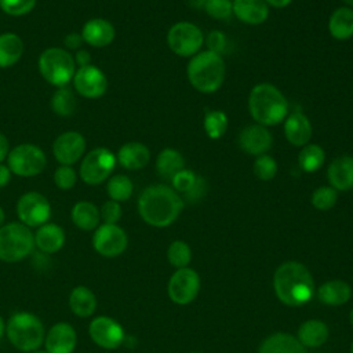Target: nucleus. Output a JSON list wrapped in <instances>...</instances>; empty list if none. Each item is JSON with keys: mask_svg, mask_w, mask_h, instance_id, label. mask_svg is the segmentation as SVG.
I'll list each match as a JSON object with an SVG mask.
<instances>
[{"mask_svg": "<svg viewBox=\"0 0 353 353\" xmlns=\"http://www.w3.org/2000/svg\"><path fill=\"white\" fill-rule=\"evenodd\" d=\"M199 291L200 276L189 266L176 269V272L168 280L167 292L170 299L176 305H188L193 302Z\"/></svg>", "mask_w": 353, "mask_h": 353, "instance_id": "obj_13", "label": "nucleus"}, {"mask_svg": "<svg viewBox=\"0 0 353 353\" xmlns=\"http://www.w3.org/2000/svg\"><path fill=\"white\" fill-rule=\"evenodd\" d=\"M83 43H84V41H83L81 34H80V33H74V32L66 34L65 39H63V44H65V47L69 48V50H76V51H77V48H80Z\"/></svg>", "mask_w": 353, "mask_h": 353, "instance_id": "obj_47", "label": "nucleus"}, {"mask_svg": "<svg viewBox=\"0 0 353 353\" xmlns=\"http://www.w3.org/2000/svg\"><path fill=\"white\" fill-rule=\"evenodd\" d=\"M277 161L274 160V157H272L270 154H261V156H256L255 161H254V165H252V171H254V175L259 179V181H270L276 176L277 174Z\"/></svg>", "mask_w": 353, "mask_h": 353, "instance_id": "obj_38", "label": "nucleus"}, {"mask_svg": "<svg viewBox=\"0 0 353 353\" xmlns=\"http://www.w3.org/2000/svg\"><path fill=\"white\" fill-rule=\"evenodd\" d=\"M43 345L47 353H73L77 346V332L66 321L55 323L46 332Z\"/></svg>", "mask_w": 353, "mask_h": 353, "instance_id": "obj_18", "label": "nucleus"}, {"mask_svg": "<svg viewBox=\"0 0 353 353\" xmlns=\"http://www.w3.org/2000/svg\"><path fill=\"white\" fill-rule=\"evenodd\" d=\"M207 192V183H205V179L200 175H197L196 178V182L193 183V186L185 193V197L189 200V201H197L200 200Z\"/></svg>", "mask_w": 353, "mask_h": 353, "instance_id": "obj_46", "label": "nucleus"}, {"mask_svg": "<svg viewBox=\"0 0 353 353\" xmlns=\"http://www.w3.org/2000/svg\"><path fill=\"white\" fill-rule=\"evenodd\" d=\"M328 32L339 41L353 37V8L346 6L338 7L328 18Z\"/></svg>", "mask_w": 353, "mask_h": 353, "instance_id": "obj_28", "label": "nucleus"}, {"mask_svg": "<svg viewBox=\"0 0 353 353\" xmlns=\"http://www.w3.org/2000/svg\"><path fill=\"white\" fill-rule=\"evenodd\" d=\"M127 245V233L117 223H102L94 230L92 247L101 256L116 258L125 251Z\"/></svg>", "mask_w": 353, "mask_h": 353, "instance_id": "obj_12", "label": "nucleus"}, {"mask_svg": "<svg viewBox=\"0 0 353 353\" xmlns=\"http://www.w3.org/2000/svg\"><path fill=\"white\" fill-rule=\"evenodd\" d=\"M193 353H197V352H193Z\"/></svg>", "mask_w": 353, "mask_h": 353, "instance_id": "obj_59", "label": "nucleus"}, {"mask_svg": "<svg viewBox=\"0 0 353 353\" xmlns=\"http://www.w3.org/2000/svg\"><path fill=\"white\" fill-rule=\"evenodd\" d=\"M17 215L25 226L39 228L47 223L51 216L50 201L39 192H28L18 199Z\"/></svg>", "mask_w": 353, "mask_h": 353, "instance_id": "obj_11", "label": "nucleus"}, {"mask_svg": "<svg viewBox=\"0 0 353 353\" xmlns=\"http://www.w3.org/2000/svg\"><path fill=\"white\" fill-rule=\"evenodd\" d=\"M204 34L201 29L188 21L174 23L167 32L168 48L183 58H192L201 51L204 44Z\"/></svg>", "mask_w": 353, "mask_h": 353, "instance_id": "obj_8", "label": "nucleus"}, {"mask_svg": "<svg viewBox=\"0 0 353 353\" xmlns=\"http://www.w3.org/2000/svg\"><path fill=\"white\" fill-rule=\"evenodd\" d=\"M73 58H74L76 65H79V68H83V66L90 65V61H91L90 52L85 51V50H77Z\"/></svg>", "mask_w": 353, "mask_h": 353, "instance_id": "obj_48", "label": "nucleus"}, {"mask_svg": "<svg viewBox=\"0 0 353 353\" xmlns=\"http://www.w3.org/2000/svg\"><path fill=\"white\" fill-rule=\"evenodd\" d=\"M70 218L76 228L84 232H90V230H95L99 226L101 214H99V208L94 203L81 200L72 207Z\"/></svg>", "mask_w": 353, "mask_h": 353, "instance_id": "obj_30", "label": "nucleus"}, {"mask_svg": "<svg viewBox=\"0 0 353 353\" xmlns=\"http://www.w3.org/2000/svg\"><path fill=\"white\" fill-rule=\"evenodd\" d=\"M46 328L39 316L30 312H17L6 323L10 343L23 353H30L44 343Z\"/></svg>", "mask_w": 353, "mask_h": 353, "instance_id": "obj_5", "label": "nucleus"}, {"mask_svg": "<svg viewBox=\"0 0 353 353\" xmlns=\"http://www.w3.org/2000/svg\"><path fill=\"white\" fill-rule=\"evenodd\" d=\"M39 72L43 79L55 87H65L73 80L76 62L73 55L59 47H50L39 57Z\"/></svg>", "mask_w": 353, "mask_h": 353, "instance_id": "obj_7", "label": "nucleus"}, {"mask_svg": "<svg viewBox=\"0 0 353 353\" xmlns=\"http://www.w3.org/2000/svg\"><path fill=\"white\" fill-rule=\"evenodd\" d=\"M327 178L336 192L353 189V156L343 154L334 159L327 168Z\"/></svg>", "mask_w": 353, "mask_h": 353, "instance_id": "obj_20", "label": "nucleus"}, {"mask_svg": "<svg viewBox=\"0 0 353 353\" xmlns=\"http://www.w3.org/2000/svg\"><path fill=\"white\" fill-rule=\"evenodd\" d=\"M338 200V192L332 186H320L317 188L310 197V203L314 208L320 211L331 210Z\"/></svg>", "mask_w": 353, "mask_h": 353, "instance_id": "obj_39", "label": "nucleus"}, {"mask_svg": "<svg viewBox=\"0 0 353 353\" xmlns=\"http://www.w3.org/2000/svg\"><path fill=\"white\" fill-rule=\"evenodd\" d=\"M34 247V234L23 223L10 222L0 228V261L19 262L29 256Z\"/></svg>", "mask_w": 353, "mask_h": 353, "instance_id": "obj_6", "label": "nucleus"}, {"mask_svg": "<svg viewBox=\"0 0 353 353\" xmlns=\"http://www.w3.org/2000/svg\"><path fill=\"white\" fill-rule=\"evenodd\" d=\"M116 161V156L108 148H95L81 160L80 178L87 185H99L109 179Z\"/></svg>", "mask_w": 353, "mask_h": 353, "instance_id": "obj_10", "label": "nucleus"}, {"mask_svg": "<svg viewBox=\"0 0 353 353\" xmlns=\"http://www.w3.org/2000/svg\"><path fill=\"white\" fill-rule=\"evenodd\" d=\"M183 210L178 192L167 185L145 188L138 197V212L142 221L153 228H167L176 221Z\"/></svg>", "mask_w": 353, "mask_h": 353, "instance_id": "obj_1", "label": "nucleus"}, {"mask_svg": "<svg viewBox=\"0 0 353 353\" xmlns=\"http://www.w3.org/2000/svg\"><path fill=\"white\" fill-rule=\"evenodd\" d=\"M233 15L247 25H261L269 17V6L265 0H232Z\"/></svg>", "mask_w": 353, "mask_h": 353, "instance_id": "obj_22", "label": "nucleus"}, {"mask_svg": "<svg viewBox=\"0 0 353 353\" xmlns=\"http://www.w3.org/2000/svg\"><path fill=\"white\" fill-rule=\"evenodd\" d=\"M36 6V0H0V8L11 15L21 17L30 12Z\"/></svg>", "mask_w": 353, "mask_h": 353, "instance_id": "obj_41", "label": "nucleus"}, {"mask_svg": "<svg viewBox=\"0 0 353 353\" xmlns=\"http://www.w3.org/2000/svg\"><path fill=\"white\" fill-rule=\"evenodd\" d=\"M83 41L92 47H106L116 36L113 25L103 18H92L83 25L81 29Z\"/></svg>", "mask_w": 353, "mask_h": 353, "instance_id": "obj_21", "label": "nucleus"}, {"mask_svg": "<svg viewBox=\"0 0 353 353\" xmlns=\"http://www.w3.org/2000/svg\"><path fill=\"white\" fill-rule=\"evenodd\" d=\"M197 175L188 168H182L171 178V188L178 193H186L196 182Z\"/></svg>", "mask_w": 353, "mask_h": 353, "instance_id": "obj_43", "label": "nucleus"}, {"mask_svg": "<svg viewBox=\"0 0 353 353\" xmlns=\"http://www.w3.org/2000/svg\"><path fill=\"white\" fill-rule=\"evenodd\" d=\"M328 334V325L324 321L319 319H310L299 325L296 339L305 347H319L327 342Z\"/></svg>", "mask_w": 353, "mask_h": 353, "instance_id": "obj_29", "label": "nucleus"}, {"mask_svg": "<svg viewBox=\"0 0 353 353\" xmlns=\"http://www.w3.org/2000/svg\"><path fill=\"white\" fill-rule=\"evenodd\" d=\"M85 152V139L77 131L62 132L52 143V153L61 165H72Z\"/></svg>", "mask_w": 353, "mask_h": 353, "instance_id": "obj_17", "label": "nucleus"}, {"mask_svg": "<svg viewBox=\"0 0 353 353\" xmlns=\"http://www.w3.org/2000/svg\"><path fill=\"white\" fill-rule=\"evenodd\" d=\"M248 110L255 123L273 127L285 120L290 113V105L276 85L259 83L248 94Z\"/></svg>", "mask_w": 353, "mask_h": 353, "instance_id": "obj_3", "label": "nucleus"}, {"mask_svg": "<svg viewBox=\"0 0 353 353\" xmlns=\"http://www.w3.org/2000/svg\"><path fill=\"white\" fill-rule=\"evenodd\" d=\"M88 334L91 341L97 346L106 350L117 349L119 346L123 345L125 339V332L123 325L117 320L109 316L94 317L90 321Z\"/></svg>", "mask_w": 353, "mask_h": 353, "instance_id": "obj_14", "label": "nucleus"}, {"mask_svg": "<svg viewBox=\"0 0 353 353\" xmlns=\"http://www.w3.org/2000/svg\"><path fill=\"white\" fill-rule=\"evenodd\" d=\"M11 171L8 168V165H4L0 163V188H4L10 179H11Z\"/></svg>", "mask_w": 353, "mask_h": 353, "instance_id": "obj_50", "label": "nucleus"}, {"mask_svg": "<svg viewBox=\"0 0 353 353\" xmlns=\"http://www.w3.org/2000/svg\"><path fill=\"white\" fill-rule=\"evenodd\" d=\"M325 163V152L317 143H307L302 146L298 154V164L303 172L312 174L319 171Z\"/></svg>", "mask_w": 353, "mask_h": 353, "instance_id": "obj_33", "label": "nucleus"}, {"mask_svg": "<svg viewBox=\"0 0 353 353\" xmlns=\"http://www.w3.org/2000/svg\"><path fill=\"white\" fill-rule=\"evenodd\" d=\"M190 85L201 94L218 91L226 76V65L222 55L204 50L193 55L186 66Z\"/></svg>", "mask_w": 353, "mask_h": 353, "instance_id": "obj_4", "label": "nucleus"}, {"mask_svg": "<svg viewBox=\"0 0 353 353\" xmlns=\"http://www.w3.org/2000/svg\"><path fill=\"white\" fill-rule=\"evenodd\" d=\"M313 134V127L309 117L302 112H292L284 120L285 139L296 148H302L309 143Z\"/></svg>", "mask_w": 353, "mask_h": 353, "instance_id": "obj_19", "label": "nucleus"}, {"mask_svg": "<svg viewBox=\"0 0 353 353\" xmlns=\"http://www.w3.org/2000/svg\"><path fill=\"white\" fill-rule=\"evenodd\" d=\"M204 43H205L208 51H212V52L219 54V55H222L225 52L226 46H228L226 36L221 30L210 32L208 36L204 39Z\"/></svg>", "mask_w": 353, "mask_h": 353, "instance_id": "obj_45", "label": "nucleus"}, {"mask_svg": "<svg viewBox=\"0 0 353 353\" xmlns=\"http://www.w3.org/2000/svg\"><path fill=\"white\" fill-rule=\"evenodd\" d=\"M204 11L212 19L226 21L233 15V4L232 0H208Z\"/></svg>", "mask_w": 353, "mask_h": 353, "instance_id": "obj_40", "label": "nucleus"}, {"mask_svg": "<svg viewBox=\"0 0 353 353\" xmlns=\"http://www.w3.org/2000/svg\"><path fill=\"white\" fill-rule=\"evenodd\" d=\"M273 287L279 301L287 306L306 305L316 292L312 273L296 261H287L276 269Z\"/></svg>", "mask_w": 353, "mask_h": 353, "instance_id": "obj_2", "label": "nucleus"}, {"mask_svg": "<svg viewBox=\"0 0 353 353\" xmlns=\"http://www.w3.org/2000/svg\"><path fill=\"white\" fill-rule=\"evenodd\" d=\"M68 303L70 312L74 316L85 319L95 313L98 301L92 290H90L85 285H76L69 294Z\"/></svg>", "mask_w": 353, "mask_h": 353, "instance_id": "obj_26", "label": "nucleus"}, {"mask_svg": "<svg viewBox=\"0 0 353 353\" xmlns=\"http://www.w3.org/2000/svg\"><path fill=\"white\" fill-rule=\"evenodd\" d=\"M3 335H6V321L0 314V338H3Z\"/></svg>", "mask_w": 353, "mask_h": 353, "instance_id": "obj_53", "label": "nucleus"}, {"mask_svg": "<svg viewBox=\"0 0 353 353\" xmlns=\"http://www.w3.org/2000/svg\"><path fill=\"white\" fill-rule=\"evenodd\" d=\"M47 164L44 152L32 143H22L12 148L7 156L10 171L18 176L39 175Z\"/></svg>", "mask_w": 353, "mask_h": 353, "instance_id": "obj_9", "label": "nucleus"}, {"mask_svg": "<svg viewBox=\"0 0 353 353\" xmlns=\"http://www.w3.org/2000/svg\"><path fill=\"white\" fill-rule=\"evenodd\" d=\"M316 295L319 301L324 305L341 306L350 299L352 287L343 280H330L323 283L316 290Z\"/></svg>", "mask_w": 353, "mask_h": 353, "instance_id": "obj_27", "label": "nucleus"}, {"mask_svg": "<svg viewBox=\"0 0 353 353\" xmlns=\"http://www.w3.org/2000/svg\"><path fill=\"white\" fill-rule=\"evenodd\" d=\"M30 353H47V350L46 349H36V350H33Z\"/></svg>", "mask_w": 353, "mask_h": 353, "instance_id": "obj_57", "label": "nucleus"}, {"mask_svg": "<svg viewBox=\"0 0 353 353\" xmlns=\"http://www.w3.org/2000/svg\"><path fill=\"white\" fill-rule=\"evenodd\" d=\"M349 321H350V324H352V327H353V309H352L350 313H349Z\"/></svg>", "mask_w": 353, "mask_h": 353, "instance_id": "obj_56", "label": "nucleus"}, {"mask_svg": "<svg viewBox=\"0 0 353 353\" xmlns=\"http://www.w3.org/2000/svg\"><path fill=\"white\" fill-rule=\"evenodd\" d=\"M72 81L77 94L90 99L101 98L108 90V79L105 73L91 63L76 69Z\"/></svg>", "mask_w": 353, "mask_h": 353, "instance_id": "obj_15", "label": "nucleus"}, {"mask_svg": "<svg viewBox=\"0 0 353 353\" xmlns=\"http://www.w3.org/2000/svg\"><path fill=\"white\" fill-rule=\"evenodd\" d=\"M350 353H353V342H352V347H350Z\"/></svg>", "mask_w": 353, "mask_h": 353, "instance_id": "obj_58", "label": "nucleus"}, {"mask_svg": "<svg viewBox=\"0 0 353 353\" xmlns=\"http://www.w3.org/2000/svg\"><path fill=\"white\" fill-rule=\"evenodd\" d=\"M237 141L244 153L256 157L268 153L273 145V135L268 127L255 123L245 125L240 131Z\"/></svg>", "mask_w": 353, "mask_h": 353, "instance_id": "obj_16", "label": "nucleus"}, {"mask_svg": "<svg viewBox=\"0 0 353 353\" xmlns=\"http://www.w3.org/2000/svg\"><path fill=\"white\" fill-rule=\"evenodd\" d=\"M342 1H343V4H345L346 7L353 8V0H342Z\"/></svg>", "mask_w": 353, "mask_h": 353, "instance_id": "obj_55", "label": "nucleus"}, {"mask_svg": "<svg viewBox=\"0 0 353 353\" xmlns=\"http://www.w3.org/2000/svg\"><path fill=\"white\" fill-rule=\"evenodd\" d=\"M132 190H134L132 181L124 174H117L108 179L106 192L110 200H114L117 203L125 201L132 196Z\"/></svg>", "mask_w": 353, "mask_h": 353, "instance_id": "obj_35", "label": "nucleus"}, {"mask_svg": "<svg viewBox=\"0 0 353 353\" xmlns=\"http://www.w3.org/2000/svg\"><path fill=\"white\" fill-rule=\"evenodd\" d=\"M4 221H6V214H4V210L0 207V228L4 225Z\"/></svg>", "mask_w": 353, "mask_h": 353, "instance_id": "obj_54", "label": "nucleus"}, {"mask_svg": "<svg viewBox=\"0 0 353 353\" xmlns=\"http://www.w3.org/2000/svg\"><path fill=\"white\" fill-rule=\"evenodd\" d=\"M182 168H185V160L179 150L174 148H164L157 154L156 171L161 178L171 181V178Z\"/></svg>", "mask_w": 353, "mask_h": 353, "instance_id": "obj_31", "label": "nucleus"}, {"mask_svg": "<svg viewBox=\"0 0 353 353\" xmlns=\"http://www.w3.org/2000/svg\"><path fill=\"white\" fill-rule=\"evenodd\" d=\"M265 1H266V4H268L269 7H273V8H284V7L290 6V3H291L292 0H265Z\"/></svg>", "mask_w": 353, "mask_h": 353, "instance_id": "obj_51", "label": "nucleus"}, {"mask_svg": "<svg viewBox=\"0 0 353 353\" xmlns=\"http://www.w3.org/2000/svg\"><path fill=\"white\" fill-rule=\"evenodd\" d=\"M119 164L125 170H141L150 160V152L146 145L141 142H127L124 143L116 156Z\"/></svg>", "mask_w": 353, "mask_h": 353, "instance_id": "obj_24", "label": "nucleus"}, {"mask_svg": "<svg viewBox=\"0 0 353 353\" xmlns=\"http://www.w3.org/2000/svg\"><path fill=\"white\" fill-rule=\"evenodd\" d=\"M63 229L57 223H44L34 233V245L44 254H55L65 244Z\"/></svg>", "mask_w": 353, "mask_h": 353, "instance_id": "obj_23", "label": "nucleus"}, {"mask_svg": "<svg viewBox=\"0 0 353 353\" xmlns=\"http://www.w3.org/2000/svg\"><path fill=\"white\" fill-rule=\"evenodd\" d=\"M258 353H307L296 336L287 332H274L259 345Z\"/></svg>", "mask_w": 353, "mask_h": 353, "instance_id": "obj_25", "label": "nucleus"}, {"mask_svg": "<svg viewBox=\"0 0 353 353\" xmlns=\"http://www.w3.org/2000/svg\"><path fill=\"white\" fill-rule=\"evenodd\" d=\"M99 214H101V219L103 221V223L116 225L120 221L123 211H121L120 203H117L114 200H108L102 204Z\"/></svg>", "mask_w": 353, "mask_h": 353, "instance_id": "obj_44", "label": "nucleus"}, {"mask_svg": "<svg viewBox=\"0 0 353 353\" xmlns=\"http://www.w3.org/2000/svg\"><path fill=\"white\" fill-rule=\"evenodd\" d=\"M8 153H10V142L7 137L0 132V163L7 160Z\"/></svg>", "mask_w": 353, "mask_h": 353, "instance_id": "obj_49", "label": "nucleus"}, {"mask_svg": "<svg viewBox=\"0 0 353 353\" xmlns=\"http://www.w3.org/2000/svg\"><path fill=\"white\" fill-rule=\"evenodd\" d=\"M204 132L210 139H219L228 130V116L222 110H210L203 120Z\"/></svg>", "mask_w": 353, "mask_h": 353, "instance_id": "obj_36", "label": "nucleus"}, {"mask_svg": "<svg viewBox=\"0 0 353 353\" xmlns=\"http://www.w3.org/2000/svg\"><path fill=\"white\" fill-rule=\"evenodd\" d=\"M51 109L55 114L61 117H69L76 110V98L73 91L65 85L59 87L51 97Z\"/></svg>", "mask_w": 353, "mask_h": 353, "instance_id": "obj_34", "label": "nucleus"}, {"mask_svg": "<svg viewBox=\"0 0 353 353\" xmlns=\"http://www.w3.org/2000/svg\"><path fill=\"white\" fill-rule=\"evenodd\" d=\"M188 3H189L190 7H193L196 10H204L208 0H188Z\"/></svg>", "mask_w": 353, "mask_h": 353, "instance_id": "obj_52", "label": "nucleus"}, {"mask_svg": "<svg viewBox=\"0 0 353 353\" xmlns=\"http://www.w3.org/2000/svg\"><path fill=\"white\" fill-rule=\"evenodd\" d=\"M76 171L72 165H59L54 174L55 185L62 190H69L76 185Z\"/></svg>", "mask_w": 353, "mask_h": 353, "instance_id": "obj_42", "label": "nucleus"}, {"mask_svg": "<svg viewBox=\"0 0 353 353\" xmlns=\"http://www.w3.org/2000/svg\"><path fill=\"white\" fill-rule=\"evenodd\" d=\"M23 54V41L15 33L0 34V68L15 65Z\"/></svg>", "mask_w": 353, "mask_h": 353, "instance_id": "obj_32", "label": "nucleus"}, {"mask_svg": "<svg viewBox=\"0 0 353 353\" xmlns=\"http://www.w3.org/2000/svg\"><path fill=\"white\" fill-rule=\"evenodd\" d=\"M167 259L176 269L186 268L192 261V250L189 244L182 240L172 241L167 250Z\"/></svg>", "mask_w": 353, "mask_h": 353, "instance_id": "obj_37", "label": "nucleus"}]
</instances>
